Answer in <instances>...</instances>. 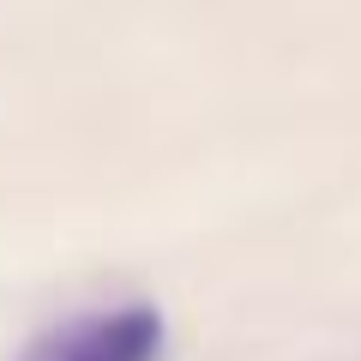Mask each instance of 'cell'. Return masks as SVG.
I'll list each match as a JSON object with an SVG mask.
<instances>
[{
	"label": "cell",
	"mask_w": 361,
	"mask_h": 361,
	"mask_svg": "<svg viewBox=\"0 0 361 361\" xmlns=\"http://www.w3.org/2000/svg\"><path fill=\"white\" fill-rule=\"evenodd\" d=\"M163 343H169L163 313L151 301H121V307L54 325L49 337L25 349V361H163Z\"/></svg>",
	"instance_id": "obj_1"
}]
</instances>
